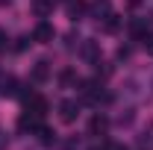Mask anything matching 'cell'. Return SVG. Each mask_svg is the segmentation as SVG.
Returning a JSON list of instances; mask_svg holds the SVG:
<instances>
[{"mask_svg": "<svg viewBox=\"0 0 153 150\" xmlns=\"http://www.w3.org/2000/svg\"><path fill=\"white\" fill-rule=\"evenodd\" d=\"M79 97H82L85 103H100V100H109V94L100 91V82H94V79L79 82Z\"/></svg>", "mask_w": 153, "mask_h": 150, "instance_id": "1", "label": "cell"}, {"mask_svg": "<svg viewBox=\"0 0 153 150\" xmlns=\"http://www.w3.org/2000/svg\"><path fill=\"white\" fill-rule=\"evenodd\" d=\"M24 112H33L38 118H44L47 115V100L41 94H24Z\"/></svg>", "mask_w": 153, "mask_h": 150, "instance_id": "2", "label": "cell"}, {"mask_svg": "<svg viewBox=\"0 0 153 150\" xmlns=\"http://www.w3.org/2000/svg\"><path fill=\"white\" fill-rule=\"evenodd\" d=\"M53 36H56V33H53V27H50L47 21H38L36 30H33V41H38V44H50Z\"/></svg>", "mask_w": 153, "mask_h": 150, "instance_id": "3", "label": "cell"}, {"mask_svg": "<svg viewBox=\"0 0 153 150\" xmlns=\"http://www.w3.org/2000/svg\"><path fill=\"white\" fill-rule=\"evenodd\" d=\"M76 115H79V103H76V100H62V103H59V118H62L65 124H74Z\"/></svg>", "mask_w": 153, "mask_h": 150, "instance_id": "4", "label": "cell"}, {"mask_svg": "<svg viewBox=\"0 0 153 150\" xmlns=\"http://www.w3.org/2000/svg\"><path fill=\"white\" fill-rule=\"evenodd\" d=\"M79 56L85 59V62H91V65H94L97 59H100V44L91 41V38H85V41L79 44Z\"/></svg>", "mask_w": 153, "mask_h": 150, "instance_id": "5", "label": "cell"}, {"mask_svg": "<svg viewBox=\"0 0 153 150\" xmlns=\"http://www.w3.org/2000/svg\"><path fill=\"white\" fill-rule=\"evenodd\" d=\"M30 79L38 82V85H41V82H47V79H50V65H47L44 59L36 62V65H33V71H30Z\"/></svg>", "mask_w": 153, "mask_h": 150, "instance_id": "6", "label": "cell"}, {"mask_svg": "<svg viewBox=\"0 0 153 150\" xmlns=\"http://www.w3.org/2000/svg\"><path fill=\"white\" fill-rule=\"evenodd\" d=\"M0 94H6V97H18V94H21V82H18V79H12V76H6V79L0 82Z\"/></svg>", "mask_w": 153, "mask_h": 150, "instance_id": "7", "label": "cell"}, {"mask_svg": "<svg viewBox=\"0 0 153 150\" xmlns=\"http://www.w3.org/2000/svg\"><path fill=\"white\" fill-rule=\"evenodd\" d=\"M85 12H88V3H85V0H68V15H71L74 21L82 18Z\"/></svg>", "mask_w": 153, "mask_h": 150, "instance_id": "8", "label": "cell"}, {"mask_svg": "<svg viewBox=\"0 0 153 150\" xmlns=\"http://www.w3.org/2000/svg\"><path fill=\"white\" fill-rule=\"evenodd\" d=\"M109 12H112V6H109V0H97L94 6H91V15H94L97 21H103L106 15H109Z\"/></svg>", "mask_w": 153, "mask_h": 150, "instance_id": "9", "label": "cell"}, {"mask_svg": "<svg viewBox=\"0 0 153 150\" xmlns=\"http://www.w3.org/2000/svg\"><path fill=\"white\" fill-rule=\"evenodd\" d=\"M106 127H109V121H106L103 115H94V118H91V127H88V130H91V135H103V132H106Z\"/></svg>", "mask_w": 153, "mask_h": 150, "instance_id": "10", "label": "cell"}, {"mask_svg": "<svg viewBox=\"0 0 153 150\" xmlns=\"http://www.w3.org/2000/svg\"><path fill=\"white\" fill-rule=\"evenodd\" d=\"M36 135H38V141H41V144H53V141H56V138H53L56 132L50 130V127H44V124H41V127L36 130Z\"/></svg>", "mask_w": 153, "mask_h": 150, "instance_id": "11", "label": "cell"}, {"mask_svg": "<svg viewBox=\"0 0 153 150\" xmlns=\"http://www.w3.org/2000/svg\"><path fill=\"white\" fill-rule=\"evenodd\" d=\"M118 27H121V18H118L115 12H109V15L103 18V30H106V33H115Z\"/></svg>", "mask_w": 153, "mask_h": 150, "instance_id": "12", "label": "cell"}, {"mask_svg": "<svg viewBox=\"0 0 153 150\" xmlns=\"http://www.w3.org/2000/svg\"><path fill=\"white\" fill-rule=\"evenodd\" d=\"M130 33H133V38H144L147 33H144V21H133L130 24Z\"/></svg>", "mask_w": 153, "mask_h": 150, "instance_id": "13", "label": "cell"}, {"mask_svg": "<svg viewBox=\"0 0 153 150\" xmlns=\"http://www.w3.org/2000/svg\"><path fill=\"white\" fill-rule=\"evenodd\" d=\"M36 12L41 15V18H44V15L50 12V0H36Z\"/></svg>", "mask_w": 153, "mask_h": 150, "instance_id": "14", "label": "cell"}, {"mask_svg": "<svg viewBox=\"0 0 153 150\" xmlns=\"http://www.w3.org/2000/svg\"><path fill=\"white\" fill-rule=\"evenodd\" d=\"M59 79H62V85H71V82H74V71H62Z\"/></svg>", "mask_w": 153, "mask_h": 150, "instance_id": "15", "label": "cell"}, {"mask_svg": "<svg viewBox=\"0 0 153 150\" xmlns=\"http://www.w3.org/2000/svg\"><path fill=\"white\" fill-rule=\"evenodd\" d=\"M141 41H144V50H147V53L153 56V33H150V36H144Z\"/></svg>", "mask_w": 153, "mask_h": 150, "instance_id": "16", "label": "cell"}, {"mask_svg": "<svg viewBox=\"0 0 153 150\" xmlns=\"http://www.w3.org/2000/svg\"><path fill=\"white\" fill-rule=\"evenodd\" d=\"M103 150H127V147L118 144V141H109V144H103Z\"/></svg>", "mask_w": 153, "mask_h": 150, "instance_id": "17", "label": "cell"}, {"mask_svg": "<svg viewBox=\"0 0 153 150\" xmlns=\"http://www.w3.org/2000/svg\"><path fill=\"white\" fill-rule=\"evenodd\" d=\"M6 47H9V36L0 30V50H6Z\"/></svg>", "mask_w": 153, "mask_h": 150, "instance_id": "18", "label": "cell"}, {"mask_svg": "<svg viewBox=\"0 0 153 150\" xmlns=\"http://www.w3.org/2000/svg\"><path fill=\"white\" fill-rule=\"evenodd\" d=\"M27 44H30V38H18V44H15V50H24Z\"/></svg>", "mask_w": 153, "mask_h": 150, "instance_id": "19", "label": "cell"}, {"mask_svg": "<svg viewBox=\"0 0 153 150\" xmlns=\"http://www.w3.org/2000/svg\"><path fill=\"white\" fill-rule=\"evenodd\" d=\"M118 59H130V47H121L118 50Z\"/></svg>", "mask_w": 153, "mask_h": 150, "instance_id": "20", "label": "cell"}, {"mask_svg": "<svg viewBox=\"0 0 153 150\" xmlns=\"http://www.w3.org/2000/svg\"><path fill=\"white\" fill-rule=\"evenodd\" d=\"M3 147H6V132L0 130V150H3Z\"/></svg>", "mask_w": 153, "mask_h": 150, "instance_id": "21", "label": "cell"}, {"mask_svg": "<svg viewBox=\"0 0 153 150\" xmlns=\"http://www.w3.org/2000/svg\"><path fill=\"white\" fill-rule=\"evenodd\" d=\"M130 3H133V6H135V3H141V0H130Z\"/></svg>", "mask_w": 153, "mask_h": 150, "instance_id": "22", "label": "cell"}]
</instances>
